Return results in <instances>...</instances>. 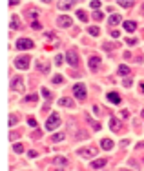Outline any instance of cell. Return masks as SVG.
<instances>
[{"instance_id":"cell-3","label":"cell","mask_w":144,"mask_h":171,"mask_svg":"<svg viewBox=\"0 0 144 171\" xmlns=\"http://www.w3.org/2000/svg\"><path fill=\"white\" fill-rule=\"evenodd\" d=\"M66 60H68V64H70L71 68H77V66H79V55H77V51H75V49H68Z\"/></svg>"},{"instance_id":"cell-4","label":"cell","mask_w":144,"mask_h":171,"mask_svg":"<svg viewBox=\"0 0 144 171\" xmlns=\"http://www.w3.org/2000/svg\"><path fill=\"white\" fill-rule=\"evenodd\" d=\"M73 95H75L79 100L86 99V87H84V84H75L73 86Z\"/></svg>"},{"instance_id":"cell-31","label":"cell","mask_w":144,"mask_h":171,"mask_svg":"<svg viewBox=\"0 0 144 171\" xmlns=\"http://www.w3.org/2000/svg\"><path fill=\"white\" fill-rule=\"evenodd\" d=\"M122 86H124V87H130V86H131V78H130V77H128V78H124Z\"/></svg>"},{"instance_id":"cell-15","label":"cell","mask_w":144,"mask_h":171,"mask_svg":"<svg viewBox=\"0 0 144 171\" xmlns=\"http://www.w3.org/2000/svg\"><path fill=\"white\" fill-rule=\"evenodd\" d=\"M110 129L111 131H119L120 129V122L117 118H110Z\"/></svg>"},{"instance_id":"cell-29","label":"cell","mask_w":144,"mask_h":171,"mask_svg":"<svg viewBox=\"0 0 144 171\" xmlns=\"http://www.w3.org/2000/svg\"><path fill=\"white\" fill-rule=\"evenodd\" d=\"M77 16H79L80 20H84V22H86V20H88V15L84 13V11H79V13H77Z\"/></svg>"},{"instance_id":"cell-39","label":"cell","mask_w":144,"mask_h":171,"mask_svg":"<svg viewBox=\"0 0 144 171\" xmlns=\"http://www.w3.org/2000/svg\"><path fill=\"white\" fill-rule=\"evenodd\" d=\"M31 28H33V29H40V24H38V22H33V24H31Z\"/></svg>"},{"instance_id":"cell-20","label":"cell","mask_w":144,"mask_h":171,"mask_svg":"<svg viewBox=\"0 0 144 171\" xmlns=\"http://www.w3.org/2000/svg\"><path fill=\"white\" fill-rule=\"evenodd\" d=\"M119 75H122V77H126V75H130V68L128 66H119Z\"/></svg>"},{"instance_id":"cell-22","label":"cell","mask_w":144,"mask_h":171,"mask_svg":"<svg viewBox=\"0 0 144 171\" xmlns=\"http://www.w3.org/2000/svg\"><path fill=\"white\" fill-rule=\"evenodd\" d=\"M88 31H89V35H93V37H99V33H101V29L97 28V26H89Z\"/></svg>"},{"instance_id":"cell-27","label":"cell","mask_w":144,"mask_h":171,"mask_svg":"<svg viewBox=\"0 0 144 171\" xmlns=\"http://www.w3.org/2000/svg\"><path fill=\"white\" fill-rule=\"evenodd\" d=\"M119 6H120V7H126V9H130L131 6H133V2H119Z\"/></svg>"},{"instance_id":"cell-2","label":"cell","mask_w":144,"mask_h":171,"mask_svg":"<svg viewBox=\"0 0 144 171\" xmlns=\"http://www.w3.org/2000/svg\"><path fill=\"white\" fill-rule=\"evenodd\" d=\"M35 46V42L31 40V38H20V40H16L15 44V47L18 49V51H24V49H31Z\"/></svg>"},{"instance_id":"cell-45","label":"cell","mask_w":144,"mask_h":171,"mask_svg":"<svg viewBox=\"0 0 144 171\" xmlns=\"http://www.w3.org/2000/svg\"><path fill=\"white\" fill-rule=\"evenodd\" d=\"M142 11H144V4H142Z\"/></svg>"},{"instance_id":"cell-14","label":"cell","mask_w":144,"mask_h":171,"mask_svg":"<svg viewBox=\"0 0 144 171\" xmlns=\"http://www.w3.org/2000/svg\"><path fill=\"white\" fill-rule=\"evenodd\" d=\"M84 115H86V113H84ZM86 120H88V124H89V126H91V128H93V129H97V131L101 129V124H99L97 120H93V118H91L89 115H86Z\"/></svg>"},{"instance_id":"cell-36","label":"cell","mask_w":144,"mask_h":171,"mask_svg":"<svg viewBox=\"0 0 144 171\" xmlns=\"http://www.w3.org/2000/svg\"><path fill=\"white\" fill-rule=\"evenodd\" d=\"M16 122H18V118H16V116H11V118H9V126H15Z\"/></svg>"},{"instance_id":"cell-25","label":"cell","mask_w":144,"mask_h":171,"mask_svg":"<svg viewBox=\"0 0 144 171\" xmlns=\"http://www.w3.org/2000/svg\"><path fill=\"white\" fill-rule=\"evenodd\" d=\"M13 149H15V153H22V151H24V146H22V144H15Z\"/></svg>"},{"instance_id":"cell-41","label":"cell","mask_w":144,"mask_h":171,"mask_svg":"<svg viewBox=\"0 0 144 171\" xmlns=\"http://www.w3.org/2000/svg\"><path fill=\"white\" fill-rule=\"evenodd\" d=\"M28 155H29V157H31V158H35V157H37V151H33V149H31V151H29Z\"/></svg>"},{"instance_id":"cell-30","label":"cell","mask_w":144,"mask_h":171,"mask_svg":"<svg viewBox=\"0 0 144 171\" xmlns=\"http://www.w3.org/2000/svg\"><path fill=\"white\" fill-rule=\"evenodd\" d=\"M42 95H44V97H46L47 100H51V99H53V97H51V93H49L47 89H42Z\"/></svg>"},{"instance_id":"cell-44","label":"cell","mask_w":144,"mask_h":171,"mask_svg":"<svg viewBox=\"0 0 144 171\" xmlns=\"http://www.w3.org/2000/svg\"><path fill=\"white\" fill-rule=\"evenodd\" d=\"M142 118H144V109H142Z\"/></svg>"},{"instance_id":"cell-38","label":"cell","mask_w":144,"mask_h":171,"mask_svg":"<svg viewBox=\"0 0 144 171\" xmlns=\"http://www.w3.org/2000/svg\"><path fill=\"white\" fill-rule=\"evenodd\" d=\"M110 35H111L113 38H119V31H115V29H111V31H110Z\"/></svg>"},{"instance_id":"cell-18","label":"cell","mask_w":144,"mask_h":171,"mask_svg":"<svg viewBox=\"0 0 144 171\" xmlns=\"http://www.w3.org/2000/svg\"><path fill=\"white\" fill-rule=\"evenodd\" d=\"M11 28H13V29H20V20H18V16H16V15L11 16Z\"/></svg>"},{"instance_id":"cell-33","label":"cell","mask_w":144,"mask_h":171,"mask_svg":"<svg viewBox=\"0 0 144 171\" xmlns=\"http://www.w3.org/2000/svg\"><path fill=\"white\" fill-rule=\"evenodd\" d=\"M29 13H31V18H33V22H37V16H38V13H37L35 9H31Z\"/></svg>"},{"instance_id":"cell-21","label":"cell","mask_w":144,"mask_h":171,"mask_svg":"<svg viewBox=\"0 0 144 171\" xmlns=\"http://www.w3.org/2000/svg\"><path fill=\"white\" fill-rule=\"evenodd\" d=\"M58 104H60V106H64V107H73V106H75L71 100H68V99H60V100H58Z\"/></svg>"},{"instance_id":"cell-13","label":"cell","mask_w":144,"mask_h":171,"mask_svg":"<svg viewBox=\"0 0 144 171\" xmlns=\"http://www.w3.org/2000/svg\"><path fill=\"white\" fill-rule=\"evenodd\" d=\"M101 147H102V149H106V151H110V149H113V142H111L110 138H102V140H101Z\"/></svg>"},{"instance_id":"cell-32","label":"cell","mask_w":144,"mask_h":171,"mask_svg":"<svg viewBox=\"0 0 144 171\" xmlns=\"http://www.w3.org/2000/svg\"><path fill=\"white\" fill-rule=\"evenodd\" d=\"M62 60H64V58H62V55H57V57H55V64H57V66H60V64H62Z\"/></svg>"},{"instance_id":"cell-43","label":"cell","mask_w":144,"mask_h":171,"mask_svg":"<svg viewBox=\"0 0 144 171\" xmlns=\"http://www.w3.org/2000/svg\"><path fill=\"white\" fill-rule=\"evenodd\" d=\"M141 91L144 93V82H141Z\"/></svg>"},{"instance_id":"cell-24","label":"cell","mask_w":144,"mask_h":171,"mask_svg":"<svg viewBox=\"0 0 144 171\" xmlns=\"http://www.w3.org/2000/svg\"><path fill=\"white\" fill-rule=\"evenodd\" d=\"M55 162L60 164V166H66V164H68V160H66L64 157H55Z\"/></svg>"},{"instance_id":"cell-7","label":"cell","mask_w":144,"mask_h":171,"mask_svg":"<svg viewBox=\"0 0 144 171\" xmlns=\"http://www.w3.org/2000/svg\"><path fill=\"white\" fill-rule=\"evenodd\" d=\"M73 20L70 18V16H66V15H60L57 18V26L58 28H71Z\"/></svg>"},{"instance_id":"cell-16","label":"cell","mask_w":144,"mask_h":171,"mask_svg":"<svg viewBox=\"0 0 144 171\" xmlns=\"http://www.w3.org/2000/svg\"><path fill=\"white\" fill-rule=\"evenodd\" d=\"M75 6V2H57V7L58 9H70Z\"/></svg>"},{"instance_id":"cell-9","label":"cell","mask_w":144,"mask_h":171,"mask_svg":"<svg viewBox=\"0 0 144 171\" xmlns=\"http://www.w3.org/2000/svg\"><path fill=\"white\" fill-rule=\"evenodd\" d=\"M122 26H124V29H126L128 33H133V31L137 29V22H133V20H126Z\"/></svg>"},{"instance_id":"cell-35","label":"cell","mask_w":144,"mask_h":171,"mask_svg":"<svg viewBox=\"0 0 144 171\" xmlns=\"http://www.w3.org/2000/svg\"><path fill=\"white\" fill-rule=\"evenodd\" d=\"M126 44H128V46H135L137 40H135V38H126Z\"/></svg>"},{"instance_id":"cell-40","label":"cell","mask_w":144,"mask_h":171,"mask_svg":"<svg viewBox=\"0 0 144 171\" xmlns=\"http://www.w3.org/2000/svg\"><path fill=\"white\" fill-rule=\"evenodd\" d=\"M120 115H122L124 118H128V116H130V111H128V109H124V111H122V113H120Z\"/></svg>"},{"instance_id":"cell-19","label":"cell","mask_w":144,"mask_h":171,"mask_svg":"<svg viewBox=\"0 0 144 171\" xmlns=\"http://www.w3.org/2000/svg\"><path fill=\"white\" fill-rule=\"evenodd\" d=\"M64 138H66V133H57V135H53V137H51V140H53V142H62Z\"/></svg>"},{"instance_id":"cell-42","label":"cell","mask_w":144,"mask_h":171,"mask_svg":"<svg viewBox=\"0 0 144 171\" xmlns=\"http://www.w3.org/2000/svg\"><path fill=\"white\" fill-rule=\"evenodd\" d=\"M93 111L99 115V113H101V107H99V106H93Z\"/></svg>"},{"instance_id":"cell-28","label":"cell","mask_w":144,"mask_h":171,"mask_svg":"<svg viewBox=\"0 0 144 171\" xmlns=\"http://www.w3.org/2000/svg\"><path fill=\"white\" fill-rule=\"evenodd\" d=\"M93 18H95V20H102V18H104V13H101V11H95V13H93Z\"/></svg>"},{"instance_id":"cell-11","label":"cell","mask_w":144,"mask_h":171,"mask_svg":"<svg viewBox=\"0 0 144 171\" xmlns=\"http://www.w3.org/2000/svg\"><path fill=\"white\" fill-rule=\"evenodd\" d=\"M106 162H108V158H99V160H93V162H91V168H93V169L104 168V166H106Z\"/></svg>"},{"instance_id":"cell-5","label":"cell","mask_w":144,"mask_h":171,"mask_svg":"<svg viewBox=\"0 0 144 171\" xmlns=\"http://www.w3.org/2000/svg\"><path fill=\"white\" fill-rule=\"evenodd\" d=\"M58 124H60V116H58V113H53L46 122V129H55L58 128Z\"/></svg>"},{"instance_id":"cell-12","label":"cell","mask_w":144,"mask_h":171,"mask_svg":"<svg viewBox=\"0 0 144 171\" xmlns=\"http://www.w3.org/2000/svg\"><path fill=\"white\" fill-rule=\"evenodd\" d=\"M22 84H24L22 77H15L13 78V89L15 91H20V89H22Z\"/></svg>"},{"instance_id":"cell-6","label":"cell","mask_w":144,"mask_h":171,"mask_svg":"<svg viewBox=\"0 0 144 171\" xmlns=\"http://www.w3.org/2000/svg\"><path fill=\"white\" fill-rule=\"evenodd\" d=\"M15 68H16V69H28L29 68V57H16L15 58Z\"/></svg>"},{"instance_id":"cell-26","label":"cell","mask_w":144,"mask_h":171,"mask_svg":"<svg viewBox=\"0 0 144 171\" xmlns=\"http://www.w3.org/2000/svg\"><path fill=\"white\" fill-rule=\"evenodd\" d=\"M89 7H93V9H101V2L93 0V2H89Z\"/></svg>"},{"instance_id":"cell-1","label":"cell","mask_w":144,"mask_h":171,"mask_svg":"<svg viewBox=\"0 0 144 171\" xmlns=\"http://www.w3.org/2000/svg\"><path fill=\"white\" fill-rule=\"evenodd\" d=\"M97 153H99V147H95V146H91V147H80L77 151L79 157H84V158H93V157H97Z\"/></svg>"},{"instance_id":"cell-10","label":"cell","mask_w":144,"mask_h":171,"mask_svg":"<svg viewBox=\"0 0 144 171\" xmlns=\"http://www.w3.org/2000/svg\"><path fill=\"white\" fill-rule=\"evenodd\" d=\"M99 64H101V58H99V57H95V55H93V57H89V69H91V71H95Z\"/></svg>"},{"instance_id":"cell-37","label":"cell","mask_w":144,"mask_h":171,"mask_svg":"<svg viewBox=\"0 0 144 171\" xmlns=\"http://www.w3.org/2000/svg\"><path fill=\"white\" fill-rule=\"evenodd\" d=\"M24 100H29V102H33V100H37V95H28Z\"/></svg>"},{"instance_id":"cell-17","label":"cell","mask_w":144,"mask_h":171,"mask_svg":"<svg viewBox=\"0 0 144 171\" xmlns=\"http://www.w3.org/2000/svg\"><path fill=\"white\" fill-rule=\"evenodd\" d=\"M108 24H110V26H117V24H120V16H119V15H111V16L108 18Z\"/></svg>"},{"instance_id":"cell-8","label":"cell","mask_w":144,"mask_h":171,"mask_svg":"<svg viewBox=\"0 0 144 171\" xmlns=\"http://www.w3.org/2000/svg\"><path fill=\"white\" fill-rule=\"evenodd\" d=\"M106 99L110 100V102H111V104H115V106H119V104H120V95H119V93H115V91H111V93H108V95H106Z\"/></svg>"},{"instance_id":"cell-23","label":"cell","mask_w":144,"mask_h":171,"mask_svg":"<svg viewBox=\"0 0 144 171\" xmlns=\"http://www.w3.org/2000/svg\"><path fill=\"white\" fill-rule=\"evenodd\" d=\"M51 82H53V84H62L64 78H62V75H55V77L51 78Z\"/></svg>"},{"instance_id":"cell-34","label":"cell","mask_w":144,"mask_h":171,"mask_svg":"<svg viewBox=\"0 0 144 171\" xmlns=\"http://www.w3.org/2000/svg\"><path fill=\"white\" fill-rule=\"evenodd\" d=\"M28 124L31 126V128H37V120H35V118H29V120H28Z\"/></svg>"}]
</instances>
